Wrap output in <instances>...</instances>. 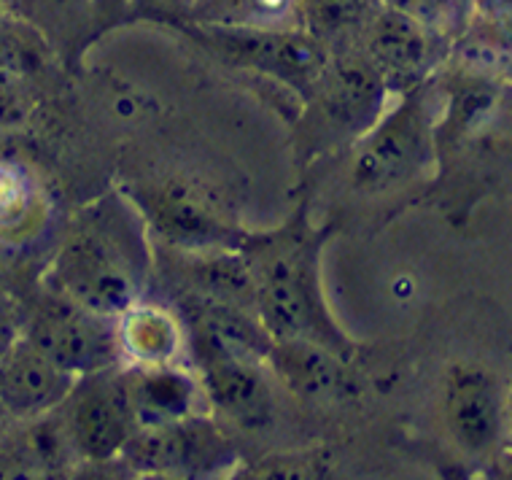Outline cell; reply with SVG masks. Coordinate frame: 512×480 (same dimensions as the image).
I'll use <instances>...</instances> for the list:
<instances>
[{"instance_id":"1","label":"cell","mask_w":512,"mask_h":480,"mask_svg":"<svg viewBox=\"0 0 512 480\" xmlns=\"http://www.w3.org/2000/svg\"><path fill=\"white\" fill-rule=\"evenodd\" d=\"M329 227H313L308 208L278 230L248 232L240 257L251 281V303L270 340H308L351 362L356 346L329 311L321 254Z\"/></svg>"},{"instance_id":"2","label":"cell","mask_w":512,"mask_h":480,"mask_svg":"<svg viewBox=\"0 0 512 480\" xmlns=\"http://www.w3.org/2000/svg\"><path fill=\"white\" fill-rule=\"evenodd\" d=\"M146 222L130 197L108 192L73 216L41 284L73 303L122 316L141 303L151 276Z\"/></svg>"},{"instance_id":"3","label":"cell","mask_w":512,"mask_h":480,"mask_svg":"<svg viewBox=\"0 0 512 480\" xmlns=\"http://www.w3.org/2000/svg\"><path fill=\"white\" fill-rule=\"evenodd\" d=\"M22 338L76 378L103 373L124 362L116 316L84 308L44 284L25 297Z\"/></svg>"},{"instance_id":"4","label":"cell","mask_w":512,"mask_h":480,"mask_svg":"<svg viewBox=\"0 0 512 480\" xmlns=\"http://www.w3.org/2000/svg\"><path fill=\"white\" fill-rule=\"evenodd\" d=\"M434 160V127L424 84L399 95V103L359 135L351 165L356 192H389L424 173Z\"/></svg>"},{"instance_id":"5","label":"cell","mask_w":512,"mask_h":480,"mask_svg":"<svg viewBox=\"0 0 512 480\" xmlns=\"http://www.w3.org/2000/svg\"><path fill=\"white\" fill-rule=\"evenodd\" d=\"M124 195L141 211L149 230L184 254L235 251L248 235L211 187L189 178H168L149 187L127 189Z\"/></svg>"},{"instance_id":"6","label":"cell","mask_w":512,"mask_h":480,"mask_svg":"<svg viewBox=\"0 0 512 480\" xmlns=\"http://www.w3.org/2000/svg\"><path fill=\"white\" fill-rule=\"evenodd\" d=\"M138 475L157 478H208L235 467L232 440L211 418L197 416L138 427L119 454Z\"/></svg>"},{"instance_id":"7","label":"cell","mask_w":512,"mask_h":480,"mask_svg":"<svg viewBox=\"0 0 512 480\" xmlns=\"http://www.w3.org/2000/svg\"><path fill=\"white\" fill-rule=\"evenodd\" d=\"M197 38L230 63L265 73L300 95H308L329 63L327 46L302 27L200 25Z\"/></svg>"},{"instance_id":"8","label":"cell","mask_w":512,"mask_h":480,"mask_svg":"<svg viewBox=\"0 0 512 480\" xmlns=\"http://www.w3.org/2000/svg\"><path fill=\"white\" fill-rule=\"evenodd\" d=\"M57 416L76 459H116L135 432L133 410L124 394L122 365L103 373L79 375L68 397L57 408Z\"/></svg>"},{"instance_id":"9","label":"cell","mask_w":512,"mask_h":480,"mask_svg":"<svg viewBox=\"0 0 512 480\" xmlns=\"http://www.w3.org/2000/svg\"><path fill=\"white\" fill-rule=\"evenodd\" d=\"M507 392L480 362H453L442 381V421L453 445L472 459L491 462L507 440Z\"/></svg>"},{"instance_id":"10","label":"cell","mask_w":512,"mask_h":480,"mask_svg":"<svg viewBox=\"0 0 512 480\" xmlns=\"http://www.w3.org/2000/svg\"><path fill=\"white\" fill-rule=\"evenodd\" d=\"M386 95L389 87L367 63V57H329L324 73L305 95L313 106L310 127L316 141L332 143L340 138H359L378 122L386 106Z\"/></svg>"},{"instance_id":"11","label":"cell","mask_w":512,"mask_h":480,"mask_svg":"<svg viewBox=\"0 0 512 480\" xmlns=\"http://www.w3.org/2000/svg\"><path fill=\"white\" fill-rule=\"evenodd\" d=\"M205 402L240 429H262L273 421V389L262 359L224 348H195Z\"/></svg>"},{"instance_id":"12","label":"cell","mask_w":512,"mask_h":480,"mask_svg":"<svg viewBox=\"0 0 512 480\" xmlns=\"http://www.w3.org/2000/svg\"><path fill=\"white\" fill-rule=\"evenodd\" d=\"M448 41L394 9L380 6L367 30V63L378 71L389 92L421 87L442 60Z\"/></svg>"},{"instance_id":"13","label":"cell","mask_w":512,"mask_h":480,"mask_svg":"<svg viewBox=\"0 0 512 480\" xmlns=\"http://www.w3.org/2000/svg\"><path fill=\"white\" fill-rule=\"evenodd\" d=\"M73 383L76 375L62 370L25 338H19L0 359V402L17 421H30L60 408Z\"/></svg>"},{"instance_id":"14","label":"cell","mask_w":512,"mask_h":480,"mask_svg":"<svg viewBox=\"0 0 512 480\" xmlns=\"http://www.w3.org/2000/svg\"><path fill=\"white\" fill-rule=\"evenodd\" d=\"M265 362L289 392L308 402H340L356 389L348 359L308 340H273Z\"/></svg>"},{"instance_id":"15","label":"cell","mask_w":512,"mask_h":480,"mask_svg":"<svg viewBox=\"0 0 512 480\" xmlns=\"http://www.w3.org/2000/svg\"><path fill=\"white\" fill-rule=\"evenodd\" d=\"M122 383L135 429L203 413V386L176 365H122Z\"/></svg>"},{"instance_id":"16","label":"cell","mask_w":512,"mask_h":480,"mask_svg":"<svg viewBox=\"0 0 512 480\" xmlns=\"http://www.w3.org/2000/svg\"><path fill=\"white\" fill-rule=\"evenodd\" d=\"M116 329L127 365H173L184 343L176 316L157 305L135 303L116 316Z\"/></svg>"},{"instance_id":"17","label":"cell","mask_w":512,"mask_h":480,"mask_svg":"<svg viewBox=\"0 0 512 480\" xmlns=\"http://www.w3.org/2000/svg\"><path fill=\"white\" fill-rule=\"evenodd\" d=\"M52 60L49 38L9 6L0 9V76L30 81Z\"/></svg>"},{"instance_id":"18","label":"cell","mask_w":512,"mask_h":480,"mask_svg":"<svg viewBox=\"0 0 512 480\" xmlns=\"http://www.w3.org/2000/svg\"><path fill=\"white\" fill-rule=\"evenodd\" d=\"M189 14L200 25L300 27V0H195Z\"/></svg>"},{"instance_id":"19","label":"cell","mask_w":512,"mask_h":480,"mask_svg":"<svg viewBox=\"0 0 512 480\" xmlns=\"http://www.w3.org/2000/svg\"><path fill=\"white\" fill-rule=\"evenodd\" d=\"M380 6L415 19L448 44L459 41L475 22V0H380Z\"/></svg>"},{"instance_id":"20","label":"cell","mask_w":512,"mask_h":480,"mask_svg":"<svg viewBox=\"0 0 512 480\" xmlns=\"http://www.w3.org/2000/svg\"><path fill=\"white\" fill-rule=\"evenodd\" d=\"M36 187L19 162L0 160V235L19 243L17 232L33 219Z\"/></svg>"},{"instance_id":"21","label":"cell","mask_w":512,"mask_h":480,"mask_svg":"<svg viewBox=\"0 0 512 480\" xmlns=\"http://www.w3.org/2000/svg\"><path fill=\"white\" fill-rule=\"evenodd\" d=\"M33 108L36 98L30 92V81L0 76V135L25 127Z\"/></svg>"},{"instance_id":"22","label":"cell","mask_w":512,"mask_h":480,"mask_svg":"<svg viewBox=\"0 0 512 480\" xmlns=\"http://www.w3.org/2000/svg\"><path fill=\"white\" fill-rule=\"evenodd\" d=\"M25 327V294L0 289V359L22 338Z\"/></svg>"},{"instance_id":"23","label":"cell","mask_w":512,"mask_h":480,"mask_svg":"<svg viewBox=\"0 0 512 480\" xmlns=\"http://www.w3.org/2000/svg\"><path fill=\"white\" fill-rule=\"evenodd\" d=\"M364 9V0H300V11L313 14L318 25L343 27L354 22Z\"/></svg>"},{"instance_id":"24","label":"cell","mask_w":512,"mask_h":480,"mask_svg":"<svg viewBox=\"0 0 512 480\" xmlns=\"http://www.w3.org/2000/svg\"><path fill=\"white\" fill-rule=\"evenodd\" d=\"M475 19L486 22L491 30L510 36L512 33V0H475Z\"/></svg>"},{"instance_id":"25","label":"cell","mask_w":512,"mask_h":480,"mask_svg":"<svg viewBox=\"0 0 512 480\" xmlns=\"http://www.w3.org/2000/svg\"><path fill=\"white\" fill-rule=\"evenodd\" d=\"M491 464H494V470H499V475H504V478H512V440L507 437L502 443V448L496 451L494 459H491Z\"/></svg>"},{"instance_id":"26","label":"cell","mask_w":512,"mask_h":480,"mask_svg":"<svg viewBox=\"0 0 512 480\" xmlns=\"http://www.w3.org/2000/svg\"><path fill=\"white\" fill-rule=\"evenodd\" d=\"M89 3H92V11L98 17H116V14H122L127 9L130 0H89Z\"/></svg>"},{"instance_id":"27","label":"cell","mask_w":512,"mask_h":480,"mask_svg":"<svg viewBox=\"0 0 512 480\" xmlns=\"http://www.w3.org/2000/svg\"><path fill=\"white\" fill-rule=\"evenodd\" d=\"M14 424H17V418L11 416L9 410H6V405L0 402V443H3V437L9 435L11 429H14Z\"/></svg>"},{"instance_id":"28","label":"cell","mask_w":512,"mask_h":480,"mask_svg":"<svg viewBox=\"0 0 512 480\" xmlns=\"http://www.w3.org/2000/svg\"><path fill=\"white\" fill-rule=\"evenodd\" d=\"M173 3H181V6H184L186 11L192 9V3H195V0H173Z\"/></svg>"},{"instance_id":"29","label":"cell","mask_w":512,"mask_h":480,"mask_svg":"<svg viewBox=\"0 0 512 480\" xmlns=\"http://www.w3.org/2000/svg\"><path fill=\"white\" fill-rule=\"evenodd\" d=\"M3 6H6V0H0V9H3Z\"/></svg>"}]
</instances>
